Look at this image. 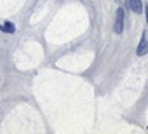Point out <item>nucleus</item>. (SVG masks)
<instances>
[{
    "label": "nucleus",
    "instance_id": "2",
    "mask_svg": "<svg viewBox=\"0 0 148 134\" xmlns=\"http://www.w3.org/2000/svg\"><path fill=\"white\" fill-rule=\"evenodd\" d=\"M146 52H148V38H146V35H143L141 42L138 45V56H145Z\"/></svg>",
    "mask_w": 148,
    "mask_h": 134
},
{
    "label": "nucleus",
    "instance_id": "1",
    "mask_svg": "<svg viewBox=\"0 0 148 134\" xmlns=\"http://www.w3.org/2000/svg\"><path fill=\"white\" fill-rule=\"evenodd\" d=\"M124 31V9L119 7L117 9V18H115V33H122Z\"/></svg>",
    "mask_w": 148,
    "mask_h": 134
},
{
    "label": "nucleus",
    "instance_id": "4",
    "mask_svg": "<svg viewBox=\"0 0 148 134\" xmlns=\"http://www.w3.org/2000/svg\"><path fill=\"white\" fill-rule=\"evenodd\" d=\"M0 30H4V31H7V33H14V31H16V28H14V25H12L11 21H5L2 26H0Z\"/></svg>",
    "mask_w": 148,
    "mask_h": 134
},
{
    "label": "nucleus",
    "instance_id": "3",
    "mask_svg": "<svg viewBox=\"0 0 148 134\" xmlns=\"http://www.w3.org/2000/svg\"><path fill=\"white\" fill-rule=\"evenodd\" d=\"M129 7L132 9V12H136V14H139L145 7H143V4H141V0H129Z\"/></svg>",
    "mask_w": 148,
    "mask_h": 134
},
{
    "label": "nucleus",
    "instance_id": "5",
    "mask_svg": "<svg viewBox=\"0 0 148 134\" xmlns=\"http://www.w3.org/2000/svg\"><path fill=\"white\" fill-rule=\"evenodd\" d=\"M145 14H146V23H148V5L145 7Z\"/></svg>",
    "mask_w": 148,
    "mask_h": 134
}]
</instances>
